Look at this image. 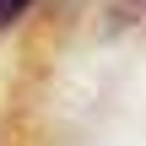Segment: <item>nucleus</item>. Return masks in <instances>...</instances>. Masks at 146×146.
Returning <instances> with one entry per match:
<instances>
[{"label": "nucleus", "instance_id": "obj_1", "mask_svg": "<svg viewBox=\"0 0 146 146\" xmlns=\"http://www.w3.org/2000/svg\"><path fill=\"white\" fill-rule=\"evenodd\" d=\"M33 5H38V0H0V33H5L11 22H22V16H27Z\"/></svg>", "mask_w": 146, "mask_h": 146}, {"label": "nucleus", "instance_id": "obj_2", "mask_svg": "<svg viewBox=\"0 0 146 146\" xmlns=\"http://www.w3.org/2000/svg\"><path fill=\"white\" fill-rule=\"evenodd\" d=\"M141 11H146V0H114V16L119 22H135Z\"/></svg>", "mask_w": 146, "mask_h": 146}]
</instances>
